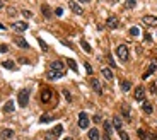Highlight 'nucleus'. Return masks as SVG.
I'll return each mask as SVG.
<instances>
[{"instance_id":"nucleus-4","label":"nucleus","mask_w":157,"mask_h":140,"mask_svg":"<svg viewBox=\"0 0 157 140\" xmlns=\"http://www.w3.org/2000/svg\"><path fill=\"white\" fill-rule=\"evenodd\" d=\"M89 126V116L87 113H78V128H87Z\"/></svg>"},{"instance_id":"nucleus-32","label":"nucleus","mask_w":157,"mask_h":140,"mask_svg":"<svg viewBox=\"0 0 157 140\" xmlns=\"http://www.w3.org/2000/svg\"><path fill=\"white\" fill-rule=\"evenodd\" d=\"M135 4H137V0H126V9H133L135 7Z\"/></svg>"},{"instance_id":"nucleus-11","label":"nucleus","mask_w":157,"mask_h":140,"mask_svg":"<svg viewBox=\"0 0 157 140\" xmlns=\"http://www.w3.org/2000/svg\"><path fill=\"white\" fill-rule=\"evenodd\" d=\"M14 43H16L19 48H24V50H27V48H29V43H27L24 38H21V36H16V38H14Z\"/></svg>"},{"instance_id":"nucleus-17","label":"nucleus","mask_w":157,"mask_h":140,"mask_svg":"<svg viewBox=\"0 0 157 140\" xmlns=\"http://www.w3.org/2000/svg\"><path fill=\"white\" fill-rule=\"evenodd\" d=\"M106 26L109 27V29H115V27H118V19H116V17H108V21H106Z\"/></svg>"},{"instance_id":"nucleus-14","label":"nucleus","mask_w":157,"mask_h":140,"mask_svg":"<svg viewBox=\"0 0 157 140\" xmlns=\"http://www.w3.org/2000/svg\"><path fill=\"white\" fill-rule=\"evenodd\" d=\"M51 96H53V92L50 91V89H43V92H41V101H43V103H50Z\"/></svg>"},{"instance_id":"nucleus-12","label":"nucleus","mask_w":157,"mask_h":140,"mask_svg":"<svg viewBox=\"0 0 157 140\" xmlns=\"http://www.w3.org/2000/svg\"><path fill=\"white\" fill-rule=\"evenodd\" d=\"M68 5H70V9H72L73 12H75V14H78V16H82V7L78 5L77 2H75V0H70V2H68Z\"/></svg>"},{"instance_id":"nucleus-20","label":"nucleus","mask_w":157,"mask_h":140,"mask_svg":"<svg viewBox=\"0 0 157 140\" xmlns=\"http://www.w3.org/2000/svg\"><path fill=\"white\" fill-rule=\"evenodd\" d=\"M0 137L4 140H7V138H11V137H14V130H11V128H5L2 133H0Z\"/></svg>"},{"instance_id":"nucleus-5","label":"nucleus","mask_w":157,"mask_h":140,"mask_svg":"<svg viewBox=\"0 0 157 140\" xmlns=\"http://www.w3.org/2000/svg\"><path fill=\"white\" fill-rule=\"evenodd\" d=\"M142 22H143L145 26L157 27V17L155 16H143V17H142Z\"/></svg>"},{"instance_id":"nucleus-8","label":"nucleus","mask_w":157,"mask_h":140,"mask_svg":"<svg viewBox=\"0 0 157 140\" xmlns=\"http://www.w3.org/2000/svg\"><path fill=\"white\" fill-rule=\"evenodd\" d=\"M63 75H65V72H57V70H48V73H46V77L50 79V80H57V79H62Z\"/></svg>"},{"instance_id":"nucleus-41","label":"nucleus","mask_w":157,"mask_h":140,"mask_svg":"<svg viewBox=\"0 0 157 140\" xmlns=\"http://www.w3.org/2000/svg\"><path fill=\"white\" fill-rule=\"evenodd\" d=\"M101 120H103V118H101L99 114H96V116H94V121H96V123H99Z\"/></svg>"},{"instance_id":"nucleus-44","label":"nucleus","mask_w":157,"mask_h":140,"mask_svg":"<svg viewBox=\"0 0 157 140\" xmlns=\"http://www.w3.org/2000/svg\"><path fill=\"white\" fill-rule=\"evenodd\" d=\"M152 87H154V89H152V91H154V92L157 94V84H154V86H152Z\"/></svg>"},{"instance_id":"nucleus-2","label":"nucleus","mask_w":157,"mask_h":140,"mask_svg":"<svg viewBox=\"0 0 157 140\" xmlns=\"http://www.w3.org/2000/svg\"><path fill=\"white\" fill-rule=\"evenodd\" d=\"M17 101H19L21 108H26L27 103H29V89H22L19 92V96H17Z\"/></svg>"},{"instance_id":"nucleus-35","label":"nucleus","mask_w":157,"mask_h":140,"mask_svg":"<svg viewBox=\"0 0 157 140\" xmlns=\"http://www.w3.org/2000/svg\"><path fill=\"white\" fill-rule=\"evenodd\" d=\"M5 51H9V46L7 45H0V53H5Z\"/></svg>"},{"instance_id":"nucleus-31","label":"nucleus","mask_w":157,"mask_h":140,"mask_svg":"<svg viewBox=\"0 0 157 140\" xmlns=\"http://www.w3.org/2000/svg\"><path fill=\"white\" fill-rule=\"evenodd\" d=\"M118 135H120V138H121V140H130L128 133H126V132H123V130H118Z\"/></svg>"},{"instance_id":"nucleus-19","label":"nucleus","mask_w":157,"mask_h":140,"mask_svg":"<svg viewBox=\"0 0 157 140\" xmlns=\"http://www.w3.org/2000/svg\"><path fill=\"white\" fill-rule=\"evenodd\" d=\"M89 140H99V130L91 128L89 130Z\"/></svg>"},{"instance_id":"nucleus-36","label":"nucleus","mask_w":157,"mask_h":140,"mask_svg":"<svg viewBox=\"0 0 157 140\" xmlns=\"http://www.w3.org/2000/svg\"><path fill=\"white\" fill-rule=\"evenodd\" d=\"M41 123H46V121H51V116H41V120H39Z\"/></svg>"},{"instance_id":"nucleus-46","label":"nucleus","mask_w":157,"mask_h":140,"mask_svg":"<svg viewBox=\"0 0 157 140\" xmlns=\"http://www.w3.org/2000/svg\"><path fill=\"white\" fill-rule=\"evenodd\" d=\"M0 9H4V2L2 0H0Z\"/></svg>"},{"instance_id":"nucleus-47","label":"nucleus","mask_w":157,"mask_h":140,"mask_svg":"<svg viewBox=\"0 0 157 140\" xmlns=\"http://www.w3.org/2000/svg\"><path fill=\"white\" fill-rule=\"evenodd\" d=\"M63 140H73L72 137H67V138H63Z\"/></svg>"},{"instance_id":"nucleus-7","label":"nucleus","mask_w":157,"mask_h":140,"mask_svg":"<svg viewBox=\"0 0 157 140\" xmlns=\"http://www.w3.org/2000/svg\"><path fill=\"white\" fill-rule=\"evenodd\" d=\"M91 87H92V91H94L96 94H103V86H101V82L97 80V79H91Z\"/></svg>"},{"instance_id":"nucleus-9","label":"nucleus","mask_w":157,"mask_h":140,"mask_svg":"<svg viewBox=\"0 0 157 140\" xmlns=\"http://www.w3.org/2000/svg\"><path fill=\"white\" fill-rule=\"evenodd\" d=\"M155 70H157V62H152V63H150V67H149V68L145 70V72L142 73V79H149V77L152 75V73L155 72Z\"/></svg>"},{"instance_id":"nucleus-48","label":"nucleus","mask_w":157,"mask_h":140,"mask_svg":"<svg viewBox=\"0 0 157 140\" xmlns=\"http://www.w3.org/2000/svg\"><path fill=\"white\" fill-rule=\"evenodd\" d=\"M0 29H5V26H4V24H0Z\"/></svg>"},{"instance_id":"nucleus-15","label":"nucleus","mask_w":157,"mask_h":140,"mask_svg":"<svg viewBox=\"0 0 157 140\" xmlns=\"http://www.w3.org/2000/svg\"><path fill=\"white\" fill-rule=\"evenodd\" d=\"M101 73L104 75V79H106V80H113V79H115V75H113V70H111V68H108V67H103Z\"/></svg>"},{"instance_id":"nucleus-30","label":"nucleus","mask_w":157,"mask_h":140,"mask_svg":"<svg viewBox=\"0 0 157 140\" xmlns=\"http://www.w3.org/2000/svg\"><path fill=\"white\" fill-rule=\"evenodd\" d=\"M130 36H138V34H140V29H138V27L137 26H133V27H130Z\"/></svg>"},{"instance_id":"nucleus-22","label":"nucleus","mask_w":157,"mask_h":140,"mask_svg":"<svg viewBox=\"0 0 157 140\" xmlns=\"http://www.w3.org/2000/svg\"><path fill=\"white\" fill-rule=\"evenodd\" d=\"M142 109H143V113H147V114H152V111H154V108H152V104L149 103V101H145V103L142 104Z\"/></svg>"},{"instance_id":"nucleus-6","label":"nucleus","mask_w":157,"mask_h":140,"mask_svg":"<svg viewBox=\"0 0 157 140\" xmlns=\"http://www.w3.org/2000/svg\"><path fill=\"white\" fill-rule=\"evenodd\" d=\"M133 98H135V101H143V99H145V89L142 87V86L135 87V92H133Z\"/></svg>"},{"instance_id":"nucleus-1","label":"nucleus","mask_w":157,"mask_h":140,"mask_svg":"<svg viewBox=\"0 0 157 140\" xmlns=\"http://www.w3.org/2000/svg\"><path fill=\"white\" fill-rule=\"evenodd\" d=\"M116 55L121 62H128V57H130V51H128V46L126 45H118L116 46Z\"/></svg>"},{"instance_id":"nucleus-33","label":"nucleus","mask_w":157,"mask_h":140,"mask_svg":"<svg viewBox=\"0 0 157 140\" xmlns=\"http://www.w3.org/2000/svg\"><path fill=\"white\" fill-rule=\"evenodd\" d=\"M38 43H39V45H41V50H43V51H48V46H46V43L43 41L41 38H39V39H38Z\"/></svg>"},{"instance_id":"nucleus-24","label":"nucleus","mask_w":157,"mask_h":140,"mask_svg":"<svg viewBox=\"0 0 157 140\" xmlns=\"http://www.w3.org/2000/svg\"><path fill=\"white\" fill-rule=\"evenodd\" d=\"M14 111V101H7L4 106V113H12Z\"/></svg>"},{"instance_id":"nucleus-26","label":"nucleus","mask_w":157,"mask_h":140,"mask_svg":"<svg viewBox=\"0 0 157 140\" xmlns=\"http://www.w3.org/2000/svg\"><path fill=\"white\" fill-rule=\"evenodd\" d=\"M2 67H4V68H11V70H14V68H16V63L11 62V60H5V62L2 63Z\"/></svg>"},{"instance_id":"nucleus-10","label":"nucleus","mask_w":157,"mask_h":140,"mask_svg":"<svg viewBox=\"0 0 157 140\" xmlns=\"http://www.w3.org/2000/svg\"><path fill=\"white\" fill-rule=\"evenodd\" d=\"M12 27H14L17 33H22V31H26V29H27V22H24V21H16L14 24H12Z\"/></svg>"},{"instance_id":"nucleus-43","label":"nucleus","mask_w":157,"mask_h":140,"mask_svg":"<svg viewBox=\"0 0 157 140\" xmlns=\"http://www.w3.org/2000/svg\"><path fill=\"white\" fill-rule=\"evenodd\" d=\"M55 14H57V16H62L63 11H62V9H57V11H55Z\"/></svg>"},{"instance_id":"nucleus-25","label":"nucleus","mask_w":157,"mask_h":140,"mask_svg":"<svg viewBox=\"0 0 157 140\" xmlns=\"http://www.w3.org/2000/svg\"><path fill=\"white\" fill-rule=\"evenodd\" d=\"M80 46L84 48V51H85V53H92V48L89 46V43L85 41V39H80Z\"/></svg>"},{"instance_id":"nucleus-18","label":"nucleus","mask_w":157,"mask_h":140,"mask_svg":"<svg viewBox=\"0 0 157 140\" xmlns=\"http://www.w3.org/2000/svg\"><path fill=\"white\" fill-rule=\"evenodd\" d=\"M113 126H115L116 130H120L121 126H123V120H121L118 114H115V116H113Z\"/></svg>"},{"instance_id":"nucleus-29","label":"nucleus","mask_w":157,"mask_h":140,"mask_svg":"<svg viewBox=\"0 0 157 140\" xmlns=\"http://www.w3.org/2000/svg\"><path fill=\"white\" fill-rule=\"evenodd\" d=\"M67 63H68V67H70V68H72V70H73V72H77V70H78V67H77V63H75V62H73V60H72V58H68V60H67Z\"/></svg>"},{"instance_id":"nucleus-21","label":"nucleus","mask_w":157,"mask_h":140,"mask_svg":"<svg viewBox=\"0 0 157 140\" xmlns=\"http://www.w3.org/2000/svg\"><path fill=\"white\" fill-rule=\"evenodd\" d=\"M41 12H43V16L46 17V19H51V11H50V7H48L46 4H43L41 5Z\"/></svg>"},{"instance_id":"nucleus-23","label":"nucleus","mask_w":157,"mask_h":140,"mask_svg":"<svg viewBox=\"0 0 157 140\" xmlns=\"http://www.w3.org/2000/svg\"><path fill=\"white\" fill-rule=\"evenodd\" d=\"M113 128H115V126H113V123H109V121H104V133H106V135H109V137H111V133H113Z\"/></svg>"},{"instance_id":"nucleus-39","label":"nucleus","mask_w":157,"mask_h":140,"mask_svg":"<svg viewBox=\"0 0 157 140\" xmlns=\"http://www.w3.org/2000/svg\"><path fill=\"white\" fill-rule=\"evenodd\" d=\"M22 16H24V17H31V16H32V12H29V11H22Z\"/></svg>"},{"instance_id":"nucleus-34","label":"nucleus","mask_w":157,"mask_h":140,"mask_svg":"<svg viewBox=\"0 0 157 140\" xmlns=\"http://www.w3.org/2000/svg\"><path fill=\"white\" fill-rule=\"evenodd\" d=\"M7 14H9V16H11V17H16L17 11H16V9H12V7H11V9H9V11H7Z\"/></svg>"},{"instance_id":"nucleus-27","label":"nucleus","mask_w":157,"mask_h":140,"mask_svg":"<svg viewBox=\"0 0 157 140\" xmlns=\"http://www.w3.org/2000/svg\"><path fill=\"white\" fill-rule=\"evenodd\" d=\"M137 135H138V138H142V140H145L147 137H149V133H147L145 130H142V128L137 130Z\"/></svg>"},{"instance_id":"nucleus-13","label":"nucleus","mask_w":157,"mask_h":140,"mask_svg":"<svg viewBox=\"0 0 157 140\" xmlns=\"http://www.w3.org/2000/svg\"><path fill=\"white\" fill-rule=\"evenodd\" d=\"M50 68H51V70H57V72H65V67H63V63L60 62V60H55V62H51Z\"/></svg>"},{"instance_id":"nucleus-28","label":"nucleus","mask_w":157,"mask_h":140,"mask_svg":"<svg viewBox=\"0 0 157 140\" xmlns=\"http://www.w3.org/2000/svg\"><path fill=\"white\" fill-rule=\"evenodd\" d=\"M130 87H131V84L128 82V80H121V89H123L125 92H128V91H130Z\"/></svg>"},{"instance_id":"nucleus-45","label":"nucleus","mask_w":157,"mask_h":140,"mask_svg":"<svg viewBox=\"0 0 157 140\" xmlns=\"http://www.w3.org/2000/svg\"><path fill=\"white\" fill-rule=\"evenodd\" d=\"M78 2H80V4H89L91 0H78Z\"/></svg>"},{"instance_id":"nucleus-3","label":"nucleus","mask_w":157,"mask_h":140,"mask_svg":"<svg viewBox=\"0 0 157 140\" xmlns=\"http://www.w3.org/2000/svg\"><path fill=\"white\" fill-rule=\"evenodd\" d=\"M121 114H123V118H125L126 121H131V108L128 103L121 104Z\"/></svg>"},{"instance_id":"nucleus-37","label":"nucleus","mask_w":157,"mask_h":140,"mask_svg":"<svg viewBox=\"0 0 157 140\" xmlns=\"http://www.w3.org/2000/svg\"><path fill=\"white\" fill-rule=\"evenodd\" d=\"M108 62H109L111 67H116V63H115V60H113V57H111V55H108Z\"/></svg>"},{"instance_id":"nucleus-38","label":"nucleus","mask_w":157,"mask_h":140,"mask_svg":"<svg viewBox=\"0 0 157 140\" xmlns=\"http://www.w3.org/2000/svg\"><path fill=\"white\" fill-rule=\"evenodd\" d=\"M63 96H65V98H67V101H68V103H70V101H72V96H70V94H68V91H63Z\"/></svg>"},{"instance_id":"nucleus-42","label":"nucleus","mask_w":157,"mask_h":140,"mask_svg":"<svg viewBox=\"0 0 157 140\" xmlns=\"http://www.w3.org/2000/svg\"><path fill=\"white\" fill-rule=\"evenodd\" d=\"M149 138H150V140H157V135L155 133H150V135H149Z\"/></svg>"},{"instance_id":"nucleus-40","label":"nucleus","mask_w":157,"mask_h":140,"mask_svg":"<svg viewBox=\"0 0 157 140\" xmlns=\"http://www.w3.org/2000/svg\"><path fill=\"white\" fill-rule=\"evenodd\" d=\"M85 70H87V73H92V67H91L89 63H85Z\"/></svg>"},{"instance_id":"nucleus-16","label":"nucleus","mask_w":157,"mask_h":140,"mask_svg":"<svg viewBox=\"0 0 157 140\" xmlns=\"http://www.w3.org/2000/svg\"><path fill=\"white\" fill-rule=\"evenodd\" d=\"M62 132H63V126H62V125H57V126H55V128L51 130L50 137H53V138H58V137L62 135Z\"/></svg>"}]
</instances>
